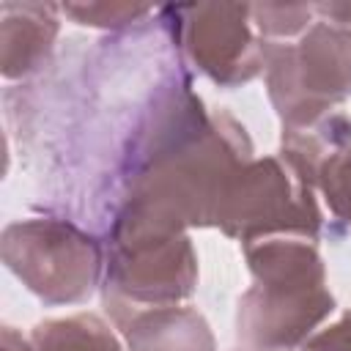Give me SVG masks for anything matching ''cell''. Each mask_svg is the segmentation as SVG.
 Returning <instances> with one entry per match:
<instances>
[{
	"label": "cell",
	"instance_id": "6da1fadb",
	"mask_svg": "<svg viewBox=\"0 0 351 351\" xmlns=\"http://www.w3.org/2000/svg\"><path fill=\"white\" fill-rule=\"evenodd\" d=\"M197 285L189 230L118 206L104 244V296L134 307L181 304Z\"/></svg>",
	"mask_w": 351,
	"mask_h": 351
},
{
	"label": "cell",
	"instance_id": "7a4b0ae2",
	"mask_svg": "<svg viewBox=\"0 0 351 351\" xmlns=\"http://www.w3.org/2000/svg\"><path fill=\"white\" fill-rule=\"evenodd\" d=\"M5 269L44 304H82L104 280V247L80 225L58 217L16 219L3 228Z\"/></svg>",
	"mask_w": 351,
	"mask_h": 351
},
{
	"label": "cell",
	"instance_id": "3957f363",
	"mask_svg": "<svg viewBox=\"0 0 351 351\" xmlns=\"http://www.w3.org/2000/svg\"><path fill=\"white\" fill-rule=\"evenodd\" d=\"M266 90L282 126H307L351 96V38L315 19L296 44L266 41Z\"/></svg>",
	"mask_w": 351,
	"mask_h": 351
},
{
	"label": "cell",
	"instance_id": "277c9868",
	"mask_svg": "<svg viewBox=\"0 0 351 351\" xmlns=\"http://www.w3.org/2000/svg\"><path fill=\"white\" fill-rule=\"evenodd\" d=\"M214 228L241 244L282 233L318 239L324 214L315 189L280 156H252L228 181Z\"/></svg>",
	"mask_w": 351,
	"mask_h": 351
},
{
	"label": "cell",
	"instance_id": "5b68a950",
	"mask_svg": "<svg viewBox=\"0 0 351 351\" xmlns=\"http://www.w3.org/2000/svg\"><path fill=\"white\" fill-rule=\"evenodd\" d=\"M176 16V44L214 85L239 88L263 74L266 38L258 36L247 3L167 5Z\"/></svg>",
	"mask_w": 351,
	"mask_h": 351
},
{
	"label": "cell",
	"instance_id": "8992f818",
	"mask_svg": "<svg viewBox=\"0 0 351 351\" xmlns=\"http://www.w3.org/2000/svg\"><path fill=\"white\" fill-rule=\"evenodd\" d=\"M332 313L326 280H252L239 296L236 335L252 351H299Z\"/></svg>",
	"mask_w": 351,
	"mask_h": 351
},
{
	"label": "cell",
	"instance_id": "52a82bcc",
	"mask_svg": "<svg viewBox=\"0 0 351 351\" xmlns=\"http://www.w3.org/2000/svg\"><path fill=\"white\" fill-rule=\"evenodd\" d=\"M126 351H217L208 321L189 304L134 307L101 296Z\"/></svg>",
	"mask_w": 351,
	"mask_h": 351
},
{
	"label": "cell",
	"instance_id": "ba28073f",
	"mask_svg": "<svg viewBox=\"0 0 351 351\" xmlns=\"http://www.w3.org/2000/svg\"><path fill=\"white\" fill-rule=\"evenodd\" d=\"M60 33V5L52 3H0V71L22 80L38 71L52 55Z\"/></svg>",
	"mask_w": 351,
	"mask_h": 351
},
{
	"label": "cell",
	"instance_id": "9c48e42d",
	"mask_svg": "<svg viewBox=\"0 0 351 351\" xmlns=\"http://www.w3.org/2000/svg\"><path fill=\"white\" fill-rule=\"evenodd\" d=\"M348 145H351V118L335 110L307 126H282V145L277 156L307 186L315 189L324 162Z\"/></svg>",
	"mask_w": 351,
	"mask_h": 351
},
{
	"label": "cell",
	"instance_id": "30bf717a",
	"mask_svg": "<svg viewBox=\"0 0 351 351\" xmlns=\"http://www.w3.org/2000/svg\"><path fill=\"white\" fill-rule=\"evenodd\" d=\"M30 346L33 351H126L123 337L96 313L41 321L30 332Z\"/></svg>",
	"mask_w": 351,
	"mask_h": 351
},
{
	"label": "cell",
	"instance_id": "8fae6325",
	"mask_svg": "<svg viewBox=\"0 0 351 351\" xmlns=\"http://www.w3.org/2000/svg\"><path fill=\"white\" fill-rule=\"evenodd\" d=\"M250 19L261 38H291L313 27L315 8L313 3H252Z\"/></svg>",
	"mask_w": 351,
	"mask_h": 351
},
{
	"label": "cell",
	"instance_id": "7c38bea8",
	"mask_svg": "<svg viewBox=\"0 0 351 351\" xmlns=\"http://www.w3.org/2000/svg\"><path fill=\"white\" fill-rule=\"evenodd\" d=\"M315 189L329 206V214L337 222L351 225V145L324 162Z\"/></svg>",
	"mask_w": 351,
	"mask_h": 351
},
{
	"label": "cell",
	"instance_id": "4fadbf2b",
	"mask_svg": "<svg viewBox=\"0 0 351 351\" xmlns=\"http://www.w3.org/2000/svg\"><path fill=\"white\" fill-rule=\"evenodd\" d=\"M60 14L74 19L85 27H104V30H121L129 25H137L143 16L154 14L151 5H134V3H63Z\"/></svg>",
	"mask_w": 351,
	"mask_h": 351
},
{
	"label": "cell",
	"instance_id": "5bb4252c",
	"mask_svg": "<svg viewBox=\"0 0 351 351\" xmlns=\"http://www.w3.org/2000/svg\"><path fill=\"white\" fill-rule=\"evenodd\" d=\"M299 351H351V310L340 313L337 321L318 329Z\"/></svg>",
	"mask_w": 351,
	"mask_h": 351
},
{
	"label": "cell",
	"instance_id": "9a60e30c",
	"mask_svg": "<svg viewBox=\"0 0 351 351\" xmlns=\"http://www.w3.org/2000/svg\"><path fill=\"white\" fill-rule=\"evenodd\" d=\"M313 8H315V16L321 22L343 27L351 38V3H315Z\"/></svg>",
	"mask_w": 351,
	"mask_h": 351
},
{
	"label": "cell",
	"instance_id": "2e32d148",
	"mask_svg": "<svg viewBox=\"0 0 351 351\" xmlns=\"http://www.w3.org/2000/svg\"><path fill=\"white\" fill-rule=\"evenodd\" d=\"M3 351H33L30 337H22L14 326H3Z\"/></svg>",
	"mask_w": 351,
	"mask_h": 351
},
{
	"label": "cell",
	"instance_id": "e0dca14e",
	"mask_svg": "<svg viewBox=\"0 0 351 351\" xmlns=\"http://www.w3.org/2000/svg\"><path fill=\"white\" fill-rule=\"evenodd\" d=\"M244 351H252V348H244Z\"/></svg>",
	"mask_w": 351,
	"mask_h": 351
}]
</instances>
